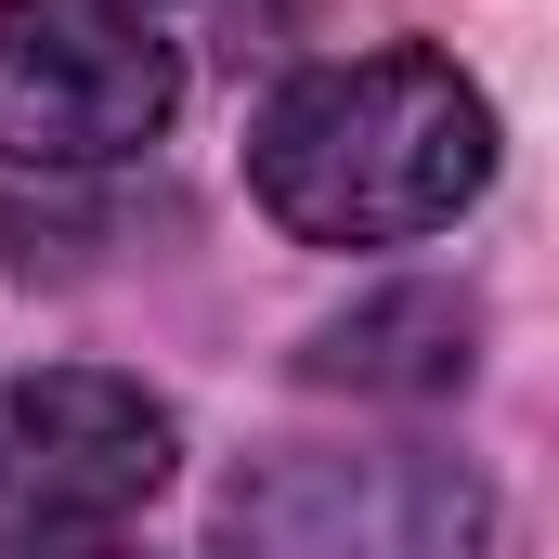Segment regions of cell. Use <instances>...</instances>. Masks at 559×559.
Returning <instances> with one entry per match:
<instances>
[{
    "mask_svg": "<svg viewBox=\"0 0 559 559\" xmlns=\"http://www.w3.org/2000/svg\"><path fill=\"white\" fill-rule=\"evenodd\" d=\"M481 182H495V105L429 39L299 66L248 118V195L299 248H417L481 209Z\"/></svg>",
    "mask_w": 559,
    "mask_h": 559,
    "instance_id": "1",
    "label": "cell"
},
{
    "mask_svg": "<svg viewBox=\"0 0 559 559\" xmlns=\"http://www.w3.org/2000/svg\"><path fill=\"white\" fill-rule=\"evenodd\" d=\"M182 118V52L143 0H0V169L79 182Z\"/></svg>",
    "mask_w": 559,
    "mask_h": 559,
    "instance_id": "2",
    "label": "cell"
},
{
    "mask_svg": "<svg viewBox=\"0 0 559 559\" xmlns=\"http://www.w3.org/2000/svg\"><path fill=\"white\" fill-rule=\"evenodd\" d=\"M169 468H182V429L143 378H105V365L0 378V547L118 534L169 495Z\"/></svg>",
    "mask_w": 559,
    "mask_h": 559,
    "instance_id": "3",
    "label": "cell"
},
{
    "mask_svg": "<svg viewBox=\"0 0 559 559\" xmlns=\"http://www.w3.org/2000/svg\"><path fill=\"white\" fill-rule=\"evenodd\" d=\"M222 534L286 559H455L495 547V495L455 455H274L222 495Z\"/></svg>",
    "mask_w": 559,
    "mask_h": 559,
    "instance_id": "4",
    "label": "cell"
},
{
    "mask_svg": "<svg viewBox=\"0 0 559 559\" xmlns=\"http://www.w3.org/2000/svg\"><path fill=\"white\" fill-rule=\"evenodd\" d=\"M468 365H481L468 286H378V299H352L299 338V378L352 391V404H442V391H468Z\"/></svg>",
    "mask_w": 559,
    "mask_h": 559,
    "instance_id": "5",
    "label": "cell"
}]
</instances>
